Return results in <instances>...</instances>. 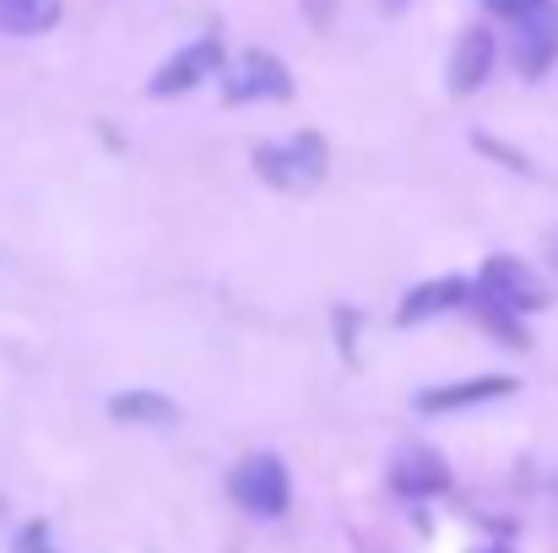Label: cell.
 <instances>
[{"label":"cell","instance_id":"6da1fadb","mask_svg":"<svg viewBox=\"0 0 558 553\" xmlns=\"http://www.w3.org/2000/svg\"><path fill=\"white\" fill-rule=\"evenodd\" d=\"M255 175L271 184V190H288V195H310L320 190L331 175V147L320 131H293L282 142H260L255 147Z\"/></svg>","mask_w":558,"mask_h":553},{"label":"cell","instance_id":"7a4b0ae2","mask_svg":"<svg viewBox=\"0 0 558 553\" xmlns=\"http://www.w3.org/2000/svg\"><path fill=\"white\" fill-rule=\"evenodd\" d=\"M472 299L477 304H494L505 315H543L554 304V288L515 255H488L477 282H472Z\"/></svg>","mask_w":558,"mask_h":553},{"label":"cell","instance_id":"3957f363","mask_svg":"<svg viewBox=\"0 0 558 553\" xmlns=\"http://www.w3.org/2000/svg\"><path fill=\"white\" fill-rule=\"evenodd\" d=\"M505 27H510V38H505L510 65H515L526 82L548 76L558 65V0H537V5L505 16Z\"/></svg>","mask_w":558,"mask_h":553},{"label":"cell","instance_id":"277c9868","mask_svg":"<svg viewBox=\"0 0 558 553\" xmlns=\"http://www.w3.org/2000/svg\"><path fill=\"white\" fill-rule=\"evenodd\" d=\"M228 494H233L239 510H250V516H260V521H277V516L288 510V500H293V483H288L282 456H271V450L244 456V461L233 467V478H228Z\"/></svg>","mask_w":558,"mask_h":553},{"label":"cell","instance_id":"5b68a950","mask_svg":"<svg viewBox=\"0 0 558 553\" xmlns=\"http://www.w3.org/2000/svg\"><path fill=\"white\" fill-rule=\"evenodd\" d=\"M217 76H222V104H288L293 98V71L266 49H244Z\"/></svg>","mask_w":558,"mask_h":553},{"label":"cell","instance_id":"8992f818","mask_svg":"<svg viewBox=\"0 0 558 553\" xmlns=\"http://www.w3.org/2000/svg\"><path fill=\"white\" fill-rule=\"evenodd\" d=\"M217 71H222V38H217V33H201V38H190L185 49H174V55L153 71L147 98H180L190 87L211 82Z\"/></svg>","mask_w":558,"mask_h":553},{"label":"cell","instance_id":"52a82bcc","mask_svg":"<svg viewBox=\"0 0 558 553\" xmlns=\"http://www.w3.org/2000/svg\"><path fill=\"white\" fill-rule=\"evenodd\" d=\"M445 489H450V467H445L439 450L401 445L390 456V494H401V500H439Z\"/></svg>","mask_w":558,"mask_h":553},{"label":"cell","instance_id":"ba28073f","mask_svg":"<svg viewBox=\"0 0 558 553\" xmlns=\"http://www.w3.org/2000/svg\"><path fill=\"white\" fill-rule=\"evenodd\" d=\"M515 385H521V380H510V374H477V380L428 385V390H417V412H434V418H439V412H466V407L515 396Z\"/></svg>","mask_w":558,"mask_h":553},{"label":"cell","instance_id":"9c48e42d","mask_svg":"<svg viewBox=\"0 0 558 553\" xmlns=\"http://www.w3.org/2000/svg\"><path fill=\"white\" fill-rule=\"evenodd\" d=\"M494 60H499V38L488 27H461V38L450 49V93L456 98H472L488 82Z\"/></svg>","mask_w":558,"mask_h":553},{"label":"cell","instance_id":"30bf717a","mask_svg":"<svg viewBox=\"0 0 558 553\" xmlns=\"http://www.w3.org/2000/svg\"><path fill=\"white\" fill-rule=\"evenodd\" d=\"M466 304H472V277H434V282H417L396 304V326H423V321L466 310Z\"/></svg>","mask_w":558,"mask_h":553},{"label":"cell","instance_id":"8fae6325","mask_svg":"<svg viewBox=\"0 0 558 553\" xmlns=\"http://www.w3.org/2000/svg\"><path fill=\"white\" fill-rule=\"evenodd\" d=\"M109 418L125 429H174L180 401H169L163 390H120V396H109Z\"/></svg>","mask_w":558,"mask_h":553},{"label":"cell","instance_id":"7c38bea8","mask_svg":"<svg viewBox=\"0 0 558 553\" xmlns=\"http://www.w3.org/2000/svg\"><path fill=\"white\" fill-rule=\"evenodd\" d=\"M60 22V0H0V33L38 38Z\"/></svg>","mask_w":558,"mask_h":553},{"label":"cell","instance_id":"4fadbf2b","mask_svg":"<svg viewBox=\"0 0 558 553\" xmlns=\"http://www.w3.org/2000/svg\"><path fill=\"white\" fill-rule=\"evenodd\" d=\"M16 553H60L49 543V527L44 521H27L22 532H16Z\"/></svg>","mask_w":558,"mask_h":553},{"label":"cell","instance_id":"5bb4252c","mask_svg":"<svg viewBox=\"0 0 558 553\" xmlns=\"http://www.w3.org/2000/svg\"><path fill=\"white\" fill-rule=\"evenodd\" d=\"M526 5H537V0H483V11H494V16H515Z\"/></svg>","mask_w":558,"mask_h":553},{"label":"cell","instance_id":"9a60e30c","mask_svg":"<svg viewBox=\"0 0 558 553\" xmlns=\"http://www.w3.org/2000/svg\"><path fill=\"white\" fill-rule=\"evenodd\" d=\"M477 553H510V549H505V543H494V549H477Z\"/></svg>","mask_w":558,"mask_h":553},{"label":"cell","instance_id":"2e32d148","mask_svg":"<svg viewBox=\"0 0 558 553\" xmlns=\"http://www.w3.org/2000/svg\"><path fill=\"white\" fill-rule=\"evenodd\" d=\"M554 250H558V244H554Z\"/></svg>","mask_w":558,"mask_h":553}]
</instances>
